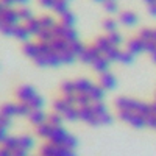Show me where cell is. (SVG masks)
I'll return each mask as SVG.
<instances>
[{"mask_svg":"<svg viewBox=\"0 0 156 156\" xmlns=\"http://www.w3.org/2000/svg\"><path fill=\"white\" fill-rule=\"evenodd\" d=\"M133 61H134V55L129 53L128 50H122L120 58H119V62H122V64H131Z\"/></svg>","mask_w":156,"mask_h":156,"instance_id":"29","label":"cell"},{"mask_svg":"<svg viewBox=\"0 0 156 156\" xmlns=\"http://www.w3.org/2000/svg\"><path fill=\"white\" fill-rule=\"evenodd\" d=\"M94 2H97V3H103L105 0H94Z\"/></svg>","mask_w":156,"mask_h":156,"instance_id":"39","label":"cell"},{"mask_svg":"<svg viewBox=\"0 0 156 156\" xmlns=\"http://www.w3.org/2000/svg\"><path fill=\"white\" fill-rule=\"evenodd\" d=\"M41 154L39 156H58V145L51 144V142H47L41 147Z\"/></svg>","mask_w":156,"mask_h":156,"instance_id":"21","label":"cell"},{"mask_svg":"<svg viewBox=\"0 0 156 156\" xmlns=\"http://www.w3.org/2000/svg\"><path fill=\"white\" fill-rule=\"evenodd\" d=\"M98 75H100V76H98V84L105 89V92H106V90H112V89L117 86L115 76H114L109 70L103 72V73H98Z\"/></svg>","mask_w":156,"mask_h":156,"instance_id":"8","label":"cell"},{"mask_svg":"<svg viewBox=\"0 0 156 156\" xmlns=\"http://www.w3.org/2000/svg\"><path fill=\"white\" fill-rule=\"evenodd\" d=\"M39 22H41V28L42 30H53L56 27V23L58 20L53 17V16H50V14H44V16H39ZM41 30V31H42Z\"/></svg>","mask_w":156,"mask_h":156,"instance_id":"15","label":"cell"},{"mask_svg":"<svg viewBox=\"0 0 156 156\" xmlns=\"http://www.w3.org/2000/svg\"><path fill=\"white\" fill-rule=\"evenodd\" d=\"M0 112H2L5 117H20V109H19V101L17 103H3L0 106Z\"/></svg>","mask_w":156,"mask_h":156,"instance_id":"10","label":"cell"},{"mask_svg":"<svg viewBox=\"0 0 156 156\" xmlns=\"http://www.w3.org/2000/svg\"><path fill=\"white\" fill-rule=\"evenodd\" d=\"M17 12H19V17H20V22H22V23L34 17V12H33V9H31L28 5L19 6V8H17Z\"/></svg>","mask_w":156,"mask_h":156,"instance_id":"18","label":"cell"},{"mask_svg":"<svg viewBox=\"0 0 156 156\" xmlns=\"http://www.w3.org/2000/svg\"><path fill=\"white\" fill-rule=\"evenodd\" d=\"M59 17V23H62L64 27H69V28H75V23H76V16L73 14V12L70 11V9H67L66 12H62L61 16H58Z\"/></svg>","mask_w":156,"mask_h":156,"instance_id":"13","label":"cell"},{"mask_svg":"<svg viewBox=\"0 0 156 156\" xmlns=\"http://www.w3.org/2000/svg\"><path fill=\"white\" fill-rule=\"evenodd\" d=\"M37 3L41 5L42 8L55 12L56 16H61L62 12H66L69 8L70 0H37Z\"/></svg>","mask_w":156,"mask_h":156,"instance_id":"2","label":"cell"},{"mask_svg":"<svg viewBox=\"0 0 156 156\" xmlns=\"http://www.w3.org/2000/svg\"><path fill=\"white\" fill-rule=\"evenodd\" d=\"M119 25H120L119 20L111 16V17H106L105 20H103L101 27H103V30H105L106 33H112V31H119Z\"/></svg>","mask_w":156,"mask_h":156,"instance_id":"17","label":"cell"},{"mask_svg":"<svg viewBox=\"0 0 156 156\" xmlns=\"http://www.w3.org/2000/svg\"><path fill=\"white\" fill-rule=\"evenodd\" d=\"M120 53H122V50H120V47H115V45H112L106 53H105V56L108 58V61L109 62H119V58H120Z\"/></svg>","mask_w":156,"mask_h":156,"instance_id":"24","label":"cell"},{"mask_svg":"<svg viewBox=\"0 0 156 156\" xmlns=\"http://www.w3.org/2000/svg\"><path fill=\"white\" fill-rule=\"evenodd\" d=\"M117 20H119V23L123 25V27L131 28V27H136L139 23V16H137V12H134L131 9H123V11H119Z\"/></svg>","mask_w":156,"mask_h":156,"instance_id":"4","label":"cell"},{"mask_svg":"<svg viewBox=\"0 0 156 156\" xmlns=\"http://www.w3.org/2000/svg\"><path fill=\"white\" fill-rule=\"evenodd\" d=\"M137 36H139L140 39H144V41L156 42V28H148V27H145V28H142V30L137 33Z\"/></svg>","mask_w":156,"mask_h":156,"instance_id":"20","label":"cell"},{"mask_svg":"<svg viewBox=\"0 0 156 156\" xmlns=\"http://www.w3.org/2000/svg\"><path fill=\"white\" fill-rule=\"evenodd\" d=\"M126 50L129 51V53H133L134 56L144 53V51H145V42H144V39H140L139 36L131 37L128 41V44H126Z\"/></svg>","mask_w":156,"mask_h":156,"instance_id":"7","label":"cell"},{"mask_svg":"<svg viewBox=\"0 0 156 156\" xmlns=\"http://www.w3.org/2000/svg\"><path fill=\"white\" fill-rule=\"evenodd\" d=\"M67 136H69V133L62 126H53L51 134H50V137L47 140L51 142V144H55V145H64V142H66Z\"/></svg>","mask_w":156,"mask_h":156,"instance_id":"5","label":"cell"},{"mask_svg":"<svg viewBox=\"0 0 156 156\" xmlns=\"http://www.w3.org/2000/svg\"><path fill=\"white\" fill-rule=\"evenodd\" d=\"M128 123L131 125L133 128H144V126H147L145 117H144V115H140V114H137V112H134V114H133L131 120H129Z\"/></svg>","mask_w":156,"mask_h":156,"instance_id":"26","label":"cell"},{"mask_svg":"<svg viewBox=\"0 0 156 156\" xmlns=\"http://www.w3.org/2000/svg\"><path fill=\"white\" fill-rule=\"evenodd\" d=\"M62 119H66L69 122L80 120V114H78V106H69L66 111L62 112Z\"/></svg>","mask_w":156,"mask_h":156,"instance_id":"22","label":"cell"},{"mask_svg":"<svg viewBox=\"0 0 156 156\" xmlns=\"http://www.w3.org/2000/svg\"><path fill=\"white\" fill-rule=\"evenodd\" d=\"M98 56H101V51L92 44V45H87V47H84V50H83V53L80 55V59L84 62V64H92Z\"/></svg>","mask_w":156,"mask_h":156,"instance_id":"6","label":"cell"},{"mask_svg":"<svg viewBox=\"0 0 156 156\" xmlns=\"http://www.w3.org/2000/svg\"><path fill=\"white\" fill-rule=\"evenodd\" d=\"M0 156H12V153L5 145H0Z\"/></svg>","mask_w":156,"mask_h":156,"instance_id":"37","label":"cell"},{"mask_svg":"<svg viewBox=\"0 0 156 156\" xmlns=\"http://www.w3.org/2000/svg\"><path fill=\"white\" fill-rule=\"evenodd\" d=\"M47 122L51 126H62V115L53 111L51 114H47Z\"/></svg>","mask_w":156,"mask_h":156,"instance_id":"27","label":"cell"},{"mask_svg":"<svg viewBox=\"0 0 156 156\" xmlns=\"http://www.w3.org/2000/svg\"><path fill=\"white\" fill-rule=\"evenodd\" d=\"M103 5V9H105L108 14L114 16L119 12V5H117V0H105V2L101 3Z\"/></svg>","mask_w":156,"mask_h":156,"instance_id":"25","label":"cell"},{"mask_svg":"<svg viewBox=\"0 0 156 156\" xmlns=\"http://www.w3.org/2000/svg\"><path fill=\"white\" fill-rule=\"evenodd\" d=\"M145 122H147V126H150V128H153V129H156V114H150L147 119H145Z\"/></svg>","mask_w":156,"mask_h":156,"instance_id":"35","label":"cell"},{"mask_svg":"<svg viewBox=\"0 0 156 156\" xmlns=\"http://www.w3.org/2000/svg\"><path fill=\"white\" fill-rule=\"evenodd\" d=\"M16 97L20 103L28 105L31 109H42L44 108V98L42 95L37 92V90L30 86V84H22L19 86V89L16 90Z\"/></svg>","mask_w":156,"mask_h":156,"instance_id":"1","label":"cell"},{"mask_svg":"<svg viewBox=\"0 0 156 156\" xmlns=\"http://www.w3.org/2000/svg\"><path fill=\"white\" fill-rule=\"evenodd\" d=\"M2 2L6 5V6H14V8H19V6H25L30 3V0H2Z\"/></svg>","mask_w":156,"mask_h":156,"instance_id":"30","label":"cell"},{"mask_svg":"<svg viewBox=\"0 0 156 156\" xmlns=\"http://www.w3.org/2000/svg\"><path fill=\"white\" fill-rule=\"evenodd\" d=\"M94 45L101 51V55H105L106 51L112 47V44H111V41L108 39V36H98L97 39H95V42H94Z\"/></svg>","mask_w":156,"mask_h":156,"instance_id":"16","label":"cell"},{"mask_svg":"<svg viewBox=\"0 0 156 156\" xmlns=\"http://www.w3.org/2000/svg\"><path fill=\"white\" fill-rule=\"evenodd\" d=\"M19 144H20V148H23L25 151H30L34 147V139L30 134H20L19 136Z\"/></svg>","mask_w":156,"mask_h":156,"instance_id":"19","label":"cell"},{"mask_svg":"<svg viewBox=\"0 0 156 156\" xmlns=\"http://www.w3.org/2000/svg\"><path fill=\"white\" fill-rule=\"evenodd\" d=\"M51 129H53V126H51V125L45 120L42 125L36 126V133H37V136H41V137H44V139H48L50 134H51Z\"/></svg>","mask_w":156,"mask_h":156,"instance_id":"23","label":"cell"},{"mask_svg":"<svg viewBox=\"0 0 156 156\" xmlns=\"http://www.w3.org/2000/svg\"><path fill=\"white\" fill-rule=\"evenodd\" d=\"M144 3L147 6V11L151 17H156V0H144Z\"/></svg>","mask_w":156,"mask_h":156,"instance_id":"31","label":"cell"},{"mask_svg":"<svg viewBox=\"0 0 156 156\" xmlns=\"http://www.w3.org/2000/svg\"><path fill=\"white\" fill-rule=\"evenodd\" d=\"M27 119L30 120L31 125L39 126V125H42L47 120V114L44 112V109H31V112L28 114Z\"/></svg>","mask_w":156,"mask_h":156,"instance_id":"11","label":"cell"},{"mask_svg":"<svg viewBox=\"0 0 156 156\" xmlns=\"http://www.w3.org/2000/svg\"><path fill=\"white\" fill-rule=\"evenodd\" d=\"M8 136H9V134H8V129H6V128H0V145H2L3 142L6 140Z\"/></svg>","mask_w":156,"mask_h":156,"instance_id":"36","label":"cell"},{"mask_svg":"<svg viewBox=\"0 0 156 156\" xmlns=\"http://www.w3.org/2000/svg\"><path fill=\"white\" fill-rule=\"evenodd\" d=\"M94 84L95 83H92L87 78H78V80H73V90L75 94H89Z\"/></svg>","mask_w":156,"mask_h":156,"instance_id":"9","label":"cell"},{"mask_svg":"<svg viewBox=\"0 0 156 156\" xmlns=\"http://www.w3.org/2000/svg\"><path fill=\"white\" fill-rule=\"evenodd\" d=\"M78 114H80V120L92 125V126H98L101 125L100 123V119L95 115V111H94V106L92 103L89 105H84V106H78Z\"/></svg>","mask_w":156,"mask_h":156,"instance_id":"3","label":"cell"},{"mask_svg":"<svg viewBox=\"0 0 156 156\" xmlns=\"http://www.w3.org/2000/svg\"><path fill=\"white\" fill-rule=\"evenodd\" d=\"M11 123H12V119H9V117H5L2 112H0V128H6V129H9Z\"/></svg>","mask_w":156,"mask_h":156,"instance_id":"33","label":"cell"},{"mask_svg":"<svg viewBox=\"0 0 156 156\" xmlns=\"http://www.w3.org/2000/svg\"><path fill=\"white\" fill-rule=\"evenodd\" d=\"M109 61H108V58L105 56V55H101V56H98L90 66H92V69L95 70V72H98V73H103V72H106L108 69H109Z\"/></svg>","mask_w":156,"mask_h":156,"instance_id":"14","label":"cell"},{"mask_svg":"<svg viewBox=\"0 0 156 156\" xmlns=\"http://www.w3.org/2000/svg\"><path fill=\"white\" fill-rule=\"evenodd\" d=\"M12 37H16L17 41H20V42H27V41H30L31 34H30L28 28L25 27V23H19L17 27H16V30H14V34H12Z\"/></svg>","mask_w":156,"mask_h":156,"instance_id":"12","label":"cell"},{"mask_svg":"<svg viewBox=\"0 0 156 156\" xmlns=\"http://www.w3.org/2000/svg\"><path fill=\"white\" fill-rule=\"evenodd\" d=\"M76 144H78V140H76V137H75V136H72V134H69V136H67V139H66V142H64V145L69 147V148H72V150L76 147Z\"/></svg>","mask_w":156,"mask_h":156,"instance_id":"34","label":"cell"},{"mask_svg":"<svg viewBox=\"0 0 156 156\" xmlns=\"http://www.w3.org/2000/svg\"><path fill=\"white\" fill-rule=\"evenodd\" d=\"M151 59H153V61L156 62V53H153V55H151Z\"/></svg>","mask_w":156,"mask_h":156,"instance_id":"38","label":"cell"},{"mask_svg":"<svg viewBox=\"0 0 156 156\" xmlns=\"http://www.w3.org/2000/svg\"><path fill=\"white\" fill-rule=\"evenodd\" d=\"M106 36H108V39L111 41V44H112V45H115V47H120V44L123 42V36H122L119 31L106 33Z\"/></svg>","mask_w":156,"mask_h":156,"instance_id":"28","label":"cell"},{"mask_svg":"<svg viewBox=\"0 0 156 156\" xmlns=\"http://www.w3.org/2000/svg\"><path fill=\"white\" fill-rule=\"evenodd\" d=\"M58 156H75V151L66 145H58Z\"/></svg>","mask_w":156,"mask_h":156,"instance_id":"32","label":"cell"}]
</instances>
